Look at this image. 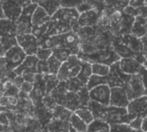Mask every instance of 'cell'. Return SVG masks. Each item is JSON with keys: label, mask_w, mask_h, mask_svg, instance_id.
Returning <instances> with one entry per match:
<instances>
[{"label": "cell", "mask_w": 147, "mask_h": 132, "mask_svg": "<svg viewBox=\"0 0 147 132\" xmlns=\"http://www.w3.org/2000/svg\"><path fill=\"white\" fill-rule=\"evenodd\" d=\"M33 88H34V84L33 83L24 82L23 84L21 86L19 90H20V93H22V94H23L25 95H29V94L33 91Z\"/></svg>", "instance_id": "8d00e7d4"}, {"label": "cell", "mask_w": 147, "mask_h": 132, "mask_svg": "<svg viewBox=\"0 0 147 132\" xmlns=\"http://www.w3.org/2000/svg\"><path fill=\"white\" fill-rule=\"evenodd\" d=\"M91 70H92V75L106 77L109 74L110 66L104 64L94 63L91 64Z\"/></svg>", "instance_id": "4316f807"}, {"label": "cell", "mask_w": 147, "mask_h": 132, "mask_svg": "<svg viewBox=\"0 0 147 132\" xmlns=\"http://www.w3.org/2000/svg\"><path fill=\"white\" fill-rule=\"evenodd\" d=\"M111 125L101 119H95L92 123L88 125L87 132H110Z\"/></svg>", "instance_id": "ffe728a7"}, {"label": "cell", "mask_w": 147, "mask_h": 132, "mask_svg": "<svg viewBox=\"0 0 147 132\" xmlns=\"http://www.w3.org/2000/svg\"><path fill=\"white\" fill-rule=\"evenodd\" d=\"M52 51H53V57L55 58L61 64L65 62L71 55H73L72 52L69 49L61 47V46L54 47L52 49Z\"/></svg>", "instance_id": "cb8c5ba5"}, {"label": "cell", "mask_w": 147, "mask_h": 132, "mask_svg": "<svg viewBox=\"0 0 147 132\" xmlns=\"http://www.w3.org/2000/svg\"><path fill=\"white\" fill-rule=\"evenodd\" d=\"M130 101L127 97V92L124 88H110V101L109 106L127 108Z\"/></svg>", "instance_id": "30bf717a"}, {"label": "cell", "mask_w": 147, "mask_h": 132, "mask_svg": "<svg viewBox=\"0 0 147 132\" xmlns=\"http://www.w3.org/2000/svg\"><path fill=\"white\" fill-rule=\"evenodd\" d=\"M108 85V82H107V76L106 77H103V76H95V75H92L87 84H86V88L87 89L90 91V89L96 88V87H98L100 85Z\"/></svg>", "instance_id": "f1b7e54d"}, {"label": "cell", "mask_w": 147, "mask_h": 132, "mask_svg": "<svg viewBox=\"0 0 147 132\" xmlns=\"http://www.w3.org/2000/svg\"><path fill=\"white\" fill-rule=\"evenodd\" d=\"M5 19L4 17V14H3V5H2V1H0V20Z\"/></svg>", "instance_id": "ee69618b"}, {"label": "cell", "mask_w": 147, "mask_h": 132, "mask_svg": "<svg viewBox=\"0 0 147 132\" xmlns=\"http://www.w3.org/2000/svg\"><path fill=\"white\" fill-rule=\"evenodd\" d=\"M71 132H76V131H73V130H72V131H71Z\"/></svg>", "instance_id": "c3c4849f"}, {"label": "cell", "mask_w": 147, "mask_h": 132, "mask_svg": "<svg viewBox=\"0 0 147 132\" xmlns=\"http://www.w3.org/2000/svg\"><path fill=\"white\" fill-rule=\"evenodd\" d=\"M1 96H2V95H1V94H0V98H1Z\"/></svg>", "instance_id": "681fc988"}, {"label": "cell", "mask_w": 147, "mask_h": 132, "mask_svg": "<svg viewBox=\"0 0 147 132\" xmlns=\"http://www.w3.org/2000/svg\"><path fill=\"white\" fill-rule=\"evenodd\" d=\"M7 36L16 37L15 23L7 19H3L0 20V37Z\"/></svg>", "instance_id": "e0dca14e"}, {"label": "cell", "mask_w": 147, "mask_h": 132, "mask_svg": "<svg viewBox=\"0 0 147 132\" xmlns=\"http://www.w3.org/2000/svg\"><path fill=\"white\" fill-rule=\"evenodd\" d=\"M31 22H32V27H40L49 26L51 22V17L46 13V11L42 8L38 6L32 15Z\"/></svg>", "instance_id": "4fadbf2b"}, {"label": "cell", "mask_w": 147, "mask_h": 132, "mask_svg": "<svg viewBox=\"0 0 147 132\" xmlns=\"http://www.w3.org/2000/svg\"><path fill=\"white\" fill-rule=\"evenodd\" d=\"M16 42L27 56L35 55L39 47L38 41L32 34L16 36Z\"/></svg>", "instance_id": "9c48e42d"}, {"label": "cell", "mask_w": 147, "mask_h": 132, "mask_svg": "<svg viewBox=\"0 0 147 132\" xmlns=\"http://www.w3.org/2000/svg\"><path fill=\"white\" fill-rule=\"evenodd\" d=\"M138 75L140 76V77L142 81L143 86L145 88V94H146V96H147V70L144 66H142V68Z\"/></svg>", "instance_id": "74e56055"}, {"label": "cell", "mask_w": 147, "mask_h": 132, "mask_svg": "<svg viewBox=\"0 0 147 132\" xmlns=\"http://www.w3.org/2000/svg\"><path fill=\"white\" fill-rule=\"evenodd\" d=\"M141 125H142V119L140 118H135L133 119L130 124L128 125L133 130L135 131H141Z\"/></svg>", "instance_id": "f35d334b"}, {"label": "cell", "mask_w": 147, "mask_h": 132, "mask_svg": "<svg viewBox=\"0 0 147 132\" xmlns=\"http://www.w3.org/2000/svg\"><path fill=\"white\" fill-rule=\"evenodd\" d=\"M74 113L80 119H82L87 125H89L90 123H92L93 120L95 119L91 111L89 108H79L77 111H75Z\"/></svg>", "instance_id": "83f0119b"}, {"label": "cell", "mask_w": 147, "mask_h": 132, "mask_svg": "<svg viewBox=\"0 0 147 132\" xmlns=\"http://www.w3.org/2000/svg\"><path fill=\"white\" fill-rule=\"evenodd\" d=\"M96 21H97V15L95 10L91 9L90 11L82 13L79 15L78 20L73 28V31L77 32L78 29L83 27H90L96 22Z\"/></svg>", "instance_id": "7c38bea8"}, {"label": "cell", "mask_w": 147, "mask_h": 132, "mask_svg": "<svg viewBox=\"0 0 147 132\" xmlns=\"http://www.w3.org/2000/svg\"><path fill=\"white\" fill-rule=\"evenodd\" d=\"M69 125L71 129L76 132H87L88 125L82 119H80L74 113L70 118Z\"/></svg>", "instance_id": "d4e9b609"}, {"label": "cell", "mask_w": 147, "mask_h": 132, "mask_svg": "<svg viewBox=\"0 0 147 132\" xmlns=\"http://www.w3.org/2000/svg\"><path fill=\"white\" fill-rule=\"evenodd\" d=\"M131 76L124 74L119 66V61L110 65L109 74L107 76V82L109 88H124Z\"/></svg>", "instance_id": "277c9868"}, {"label": "cell", "mask_w": 147, "mask_h": 132, "mask_svg": "<svg viewBox=\"0 0 147 132\" xmlns=\"http://www.w3.org/2000/svg\"><path fill=\"white\" fill-rule=\"evenodd\" d=\"M81 1H73V0H62L60 1V7L66 9H76Z\"/></svg>", "instance_id": "d590c367"}, {"label": "cell", "mask_w": 147, "mask_h": 132, "mask_svg": "<svg viewBox=\"0 0 147 132\" xmlns=\"http://www.w3.org/2000/svg\"><path fill=\"white\" fill-rule=\"evenodd\" d=\"M94 119H101L109 125H129L133 119L128 115L127 108H119L111 106L104 107L96 102L90 101L88 107Z\"/></svg>", "instance_id": "6da1fadb"}, {"label": "cell", "mask_w": 147, "mask_h": 132, "mask_svg": "<svg viewBox=\"0 0 147 132\" xmlns=\"http://www.w3.org/2000/svg\"><path fill=\"white\" fill-rule=\"evenodd\" d=\"M16 44L17 42L16 36L0 37V58L4 57L6 52Z\"/></svg>", "instance_id": "44dd1931"}, {"label": "cell", "mask_w": 147, "mask_h": 132, "mask_svg": "<svg viewBox=\"0 0 147 132\" xmlns=\"http://www.w3.org/2000/svg\"><path fill=\"white\" fill-rule=\"evenodd\" d=\"M38 61L39 60L35 55L27 56L25 60L23 61V63L14 70V73L16 76H22V74L26 70L33 71V72L36 73V66H37Z\"/></svg>", "instance_id": "9a60e30c"}, {"label": "cell", "mask_w": 147, "mask_h": 132, "mask_svg": "<svg viewBox=\"0 0 147 132\" xmlns=\"http://www.w3.org/2000/svg\"><path fill=\"white\" fill-rule=\"evenodd\" d=\"M4 94V89H3V84L2 82H0V94L3 95Z\"/></svg>", "instance_id": "bcb514c9"}, {"label": "cell", "mask_w": 147, "mask_h": 132, "mask_svg": "<svg viewBox=\"0 0 147 132\" xmlns=\"http://www.w3.org/2000/svg\"><path fill=\"white\" fill-rule=\"evenodd\" d=\"M92 76V70H91V64L89 62L82 61V66L81 70L77 77L78 81H80L83 84L86 86L90 77Z\"/></svg>", "instance_id": "7402d4cb"}, {"label": "cell", "mask_w": 147, "mask_h": 132, "mask_svg": "<svg viewBox=\"0 0 147 132\" xmlns=\"http://www.w3.org/2000/svg\"><path fill=\"white\" fill-rule=\"evenodd\" d=\"M145 24H146V21L143 17L141 16H137L134 21V24L133 26V35L141 39L142 37L145 36L146 34V27H145Z\"/></svg>", "instance_id": "603a6c76"}, {"label": "cell", "mask_w": 147, "mask_h": 132, "mask_svg": "<svg viewBox=\"0 0 147 132\" xmlns=\"http://www.w3.org/2000/svg\"><path fill=\"white\" fill-rule=\"evenodd\" d=\"M8 130V125L0 124V132H6Z\"/></svg>", "instance_id": "f6af8a7d"}, {"label": "cell", "mask_w": 147, "mask_h": 132, "mask_svg": "<svg viewBox=\"0 0 147 132\" xmlns=\"http://www.w3.org/2000/svg\"><path fill=\"white\" fill-rule=\"evenodd\" d=\"M38 6L42 8L46 13L52 17L61 7H60V1L53 0V1H35Z\"/></svg>", "instance_id": "2e32d148"}, {"label": "cell", "mask_w": 147, "mask_h": 132, "mask_svg": "<svg viewBox=\"0 0 147 132\" xmlns=\"http://www.w3.org/2000/svg\"><path fill=\"white\" fill-rule=\"evenodd\" d=\"M82 66V60L77 55H71L65 62H64L57 74L59 82H66L70 79L77 78Z\"/></svg>", "instance_id": "7a4b0ae2"}, {"label": "cell", "mask_w": 147, "mask_h": 132, "mask_svg": "<svg viewBox=\"0 0 147 132\" xmlns=\"http://www.w3.org/2000/svg\"><path fill=\"white\" fill-rule=\"evenodd\" d=\"M22 2L23 1H14V0L2 1L3 10L5 19L15 23L22 15Z\"/></svg>", "instance_id": "52a82bcc"}, {"label": "cell", "mask_w": 147, "mask_h": 132, "mask_svg": "<svg viewBox=\"0 0 147 132\" xmlns=\"http://www.w3.org/2000/svg\"><path fill=\"white\" fill-rule=\"evenodd\" d=\"M52 113H53V119H57L61 122H64V123H69L70 118L73 113L69 111L68 109L58 105L54 108V110L53 111Z\"/></svg>", "instance_id": "ac0fdd59"}, {"label": "cell", "mask_w": 147, "mask_h": 132, "mask_svg": "<svg viewBox=\"0 0 147 132\" xmlns=\"http://www.w3.org/2000/svg\"><path fill=\"white\" fill-rule=\"evenodd\" d=\"M9 107V102H8V97L6 95H2L0 98V107L3 109H7Z\"/></svg>", "instance_id": "b9f144b4"}, {"label": "cell", "mask_w": 147, "mask_h": 132, "mask_svg": "<svg viewBox=\"0 0 147 132\" xmlns=\"http://www.w3.org/2000/svg\"><path fill=\"white\" fill-rule=\"evenodd\" d=\"M42 78H43V82L45 84L46 95H48L58 86L59 81L58 80L57 76H53V75H50V74L42 76Z\"/></svg>", "instance_id": "484cf974"}, {"label": "cell", "mask_w": 147, "mask_h": 132, "mask_svg": "<svg viewBox=\"0 0 147 132\" xmlns=\"http://www.w3.org/2000/svg\"><path fill=\"white\" fill-rule=\"evenodd\" d=\"M90 101L108 107L110 101V88L109 85H100L89 91Z\"/></svg>", "instance_id": "8992f818"}, {"label": "cell", "mask_w": 147, "mask_h": 132, "mask_svg": "<svg viewBox=\"0 0 147 132\" xmlns=\"http://www.w3.org/2000/svg\"><path fill=\"white\" fill-rule=\"evenodd\" d=\"M36 74L40 76H46L49 74L48 65L47 61H38L36 66Z\"/></svg>", "instance_id": "836d02e7"}, {"label": "cell", "mask_w": 147, "mask_h": 132, "mask_svg": "<svg viewBox=\"0 0 147 132\" xmlns=\"http://www.w3.org/2000/svg\"><path fill=\"white\" fill-rule=\"evenodd\" d=\"M16 36L29 34L32 33V22L31 18L21 15L19 19L15 22Z\"/></svg>", "instance_id": "5bb4252c"}, {"label": "cell", "mask_w": 147, "mask_h": 132, "mask_svg": "<svg viewBox=\"0 0 147 132\" xmlns=\"http://www.w3.org/2000/svg\"><path fill=\"white\" fill-rule=\"evenodd\" d=\"M129 101H134L139 99L145 94V88L143 86L142 81L139 75H133L130 76L129 81L124 87Z\"/></svg>", "instance_id": "5b68a950"}, {"label": "cell", "mask_w": 147, "mask_h": 132, "mask_svg": "<svg viewBox=\"0 0 147 132\" xmlns=\"http://www.w3.org/2000/svg\"><path fill=\"white\" fill-rule=\"evenodd\" d=\"M35 56L40 61H47L53 56V51L52 49H49V48L38 47Z\"/></svg>", "instance_id": "1f68e13d"}, {"label": "cell", "mask_w": 147, "mask_h": 132, "mask_svg": "<svg viewBox=\"0 0 147 132\" xmlns=\"http://www.w3.org/2000/svg\"><path fill=\"white\" fill-rule=\"evenodd\" d=\"M47 65H48V70H49V74L50 75H53V76H57L62 64L58 61L55 58H53V56L47 61Z\"/></svg>", "instance_id": "f546056e"}, {"label": "cell", "mask_w": 147, "mask_h": 132, "mask_svg": "<svg viewBox=\"0 0 147 132\" xmlns=\"http://www.w3.org/2000/svg\"><path fill=\"white\" fill-rule=\"evenodd\" d=\"M41 104L44 106V107L46 109H47L49 112L53 113V111L54 110V108L58 106L55 99L51 95V94H48V95H45L41 101Z\"/></svg>", "instance_id": "4dcf8cb0"}, {"label": "cell", "mask_w": 147, "mask_h": 132, "mask_svg": "<svg viewBox=\"0 0 147 132\" xmlns=\"http://www.w3.org/2000/svg\"><path fill=\"white\" fill-rule=\"evenodd\" d=\"M119 66L121 70L128 76L138 75L140 71L143 64L134 58H121L119 60Z\"/></svg>", "instance_id": "8fae6325"}, {"label": "cell", "mask_w": 147, "mask_h": 132, "mask_svg": "<svg viewBox=\"0 0 147 132\" xmlns=\"http://www.w3.org/2000/svg\"><path fill=\"white\" fill-rule=\"evenodd\" d=\"M142 42V55L145 58V59L147 60V36L145 35L141 38Z\"/></svg>", "instance_id": "60d3db41"}, {"label": "cell", "mask_w": 147, "mask_h": 132, "mask_svg": "<svg viewBox=\"0 0 147 132\" xmlns=\"http://www.w3.org/2000/svg\"><path fill=\"white\" fill-rule=\"evenodd\" d=\"M36 75H37V74H36L35 72L26 70V71H24V72L22 74V76L23 77L24 82H30V83H33V84H34V82H35Z\"/></svg>", "instance_id": "e575fe53"}, {"label": "cell", "mask_w": 147, "mask_h": 132, "mask_svg": "<svg viewBox=\"0 0 147 132\" xmlns=\"http://www.w3.org/2000/svg\"><path fill=\"white\" fill-rule=\"evenodd\" d=\"M48 132H71L72 129L69 123H64L52 119L47 125Z\"/></svg>", "instance_id": "d6986e66"}, {"label": "cell", "mask_w": 147, "mask_h": 132, "mask_svg": "<svg viewBox=\"0 0 147 132\" xmlns=\"http://www.w3.org/2000/svg\"><path fill=\"white\" fill-rule=\"evenodd\" d=\"M141 131L147 132V117L142 119V125H141Z\"/></svg>", "instance_id": "7bdbcfd3"}, {"label": "cell", "mask_w": 147, "mask_h": 132, "mask_svg": "<svg viewBox=\"0 0 147 132\" xmlns=\"http://www.w3.org/2000/svg\"><path fill=\"white\" fill-rule=\"evenodd\" d=\"M128 115L134 119L135 118L144 119L147 117V96L131 101L127 108Z\"/></svg>", "instance_id": "ba28073f"}, {"label": "cell", "mask_w": 147, "mask_h": 132, "mask_svg": "<svg viewBox=\"0 0 147 132\" xmlns=\"http://www.w3.org/2000/svg\"><path fill=\"white\" fill-rule=\"evenodd\" d=\"M143 66H144V67H145V68L147 70V60H146V61L143 63Z\"/></svg>", "instance_id": "7dc6e473"}, {"label": "cell", "mask_w": 147, "mask_h": 132, "mask_svg": "<svg viewBox=\"0 0 147 132\" xmlns=\"http://www.w3.org/2000/svg\"><path fill=\"white\" fill-rule=\"evenodd\" d=\"M110 132H142L141 131L133 130L128 125H111Z\"/></svg>", "instance_id": "d6a6232c"}, {"label": "cell", "mask_w": 147, "mask_h": 132, "mask_svg": "<svg viewBox=\"0 0 147 132\" xmlns=\"http://www.w3.org/2000/svg\"><path fill=\"white\" fill-rule=\"evenodd\" d=\"M27 55L25 54V52L16 44L6 52L3 57L6 62V70L9 71H14L23 63Z\"/></svg>", "instance_id": "3957f363"}, {"label": "cell", "mask_w": 147, "mask_h": 132, "mask_svg": "<svg viewBox=\"0 0 147 132\" xmlns=\"http://www.w3.org/2000/svg\"><path fill=\"white\" fill-rule=\"evenodd\" d=\"M23 82H24V79H23V77H22V76H16L13 79V81H12V84H13L16 88H17L18 89H20V88H21V86L23 84Z\"/></svg>", "instance_id": "ab89813d"}]
</instances>
